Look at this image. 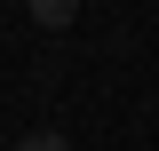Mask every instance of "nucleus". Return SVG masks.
Returning a JSON list of instances; mask_svg holds the SVG:
<instances>
[{"label":"nucleus","instance_id":"f257e3e1","mask_svg":"<svg viewBox=\"0 0 159 151\" xmlns=\"http://www.w3.org/2000/svg\"><path fill=\"white\" fill-rule=\"evenodd\" d=\"M16 151H72V143H64V135H56V127H40V135H24V143H16Z\"/></svg>","mask_w":159,"mask_h":151}]
</instances>
